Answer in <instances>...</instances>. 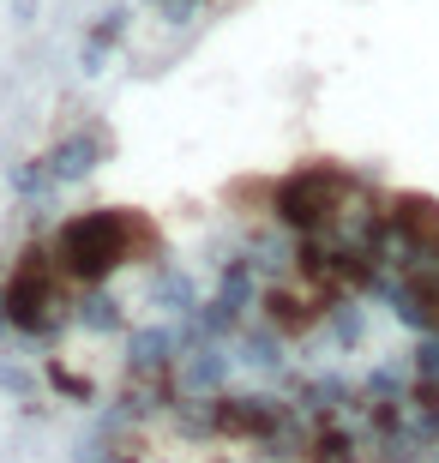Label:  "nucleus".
I'll use <instances>...</instances> for the list:
<instances>
[{"mask_svg":"<svg viewBox=\"0 0 439 463\" xmlns=\"http://www.w3.org/2000/svg\"><path fill=\"white\" fill-rule=\"evenodd\" d=\"M349 187H355V175L331 169V163H307V169L277 181L271 211H277V223L295 229V235H320V229H331V217H338V205L349 199Z\"/></svg>","mask_w":439,"mask_h":463,"instance_id":"nucleus-3","label":"nucleus"},{"mask_svg":"<svg viewBox=\"0 0 439 463\" xmlns=\"http://www.w3.org/2000/svg\"><path fill=\"white\" fill-rule=\"evenodd\" d=\"M120 31H127V13H102L97 24H91V36H85V72H102V61H109V49L120 43Z\"/></svg>","mask_w":439,"mask_h":463,"instance_id":"nucleus-6","label":"nucleus"},{"mask_svg":"<svg viewBox=\"0 0 439 463\" xmlns=\"http://www.w3.org/2000/svg\"><path fill=\"white\" fill-rule=\"evenodd\" d=\"M138 235H145V223L127 217V211H85V217L61 223V235H54V259L67 265L72 283L97 289L109 271H120V265L133 259Z\"/></svg>","mask_w":439,"mask_h":463,"instance_id":"nucleus-1","label":"nucleus"},{"mask_svg":"<svg viewBox=\"0 0 439 463\" xmlns=\"http://www.w3.org/2000/svg\"><path fill=\"white\" fill-rule=\"evenodd\" d=\"M127 421H138V415L133 410L109 415V421H102V433L91 439L85 463H145V458H138V433H127Z\"/></svg>","mask_w":439,"mask_h":463,"instance_id":"nucleus-5","label":"nucleus"},{"mask_svg":"<svg viewBox=\"0 0 439 463\" xmlns=\"http://www.w3.org/2000/svg\"><path fill=\"white\" fill-rule=\"evenodd\" d=\"M102 156H109V133H102V127H91V133H67L54 151H43L36 163H24V169H18V193H24V199H49L54 187L85 181Z\"/></svg>","mask_w":439,"mask_h":463,"instance_id":"nucleus-4","label":"nucleus"},{"mask_svg":"<svg viewBox=\"0 0 439 463\" xmlns=\"http://www.w3.org/2000/svg\"><path fill=\"white\" fill-rule=\"evenodd\" d=\"M67 289L72 277L67 265L54 259V247H24L13 265V283H6V307H13V331L24 337H54L67 326Z\"/></svg>","mask_w":439,"mask_h":463,"instance_id":"nucleus-2","label":"nucleus"}]
</instances>
